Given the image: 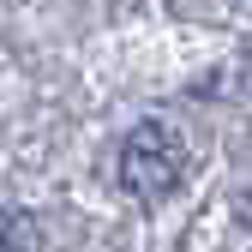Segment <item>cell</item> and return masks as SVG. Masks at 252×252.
<instances>
[{
	"label": "cell",
	"instance_id": "6da1fadb",
	"mask_svg": "<svg viewBox=\"0 0 252 252\" xmlns=\"http://www.w3.org/2000/svg\"><path fill=\"white\" fill-rule=\"evenodd\" d=\"M186 174V138L168 120H138L120 144V186L144 204H162Z\"/></svg>",
	"mask_w": 252,
	"mask_h": 252
},
{
	"label": "cell",
	"instance_id": "7a4b0ae2",
	"mask_svg": "<svg viewBox=\"0 0 252 252\" xmlns=\"http://www.w3.org/2000/svg\"><path fill=\"white\" fill-rule=\"evenodd\" d=\"M0 252H42V234L24 210H0Z\"/></svg>",
	"mask_w": 252,
	"mask_h": 252
}]
</instances>
